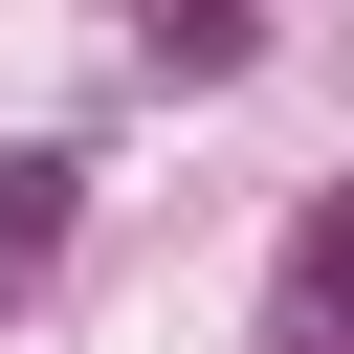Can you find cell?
<instances>
[{
	"label": "cell",
	"mask_w": 354,
	"mask_h": 354,
	"mask_svg": "<svg viewBox=\"0 0 354 354\" xmlns=\"http://www.w3.org/2000/svg\"><path fill=\"white\" fill-rule=\"evenodd\" d=\"M266 354H354V177L266 243Z\"/></svg>",
	"instance_id": "1"
},
{
	"label": "cell",
	"mask_w": 354,
	"mask_h": 354,
	"mask_svg": "<svg viewBox=\"0 0 354 354\" xmlns=\"http://www.w3.org/2000/svg\"><path fill=\"white\" fill-rule=\"evenodd\" d=\"M133 44H155V66H177V88H221V66H243V44H266V22H243V0H133Z\"/></svg>",
	"instance_id": "2"
},
{
	"label": "cell",
	"mask_w": 354,
	"mask_h": 354,
	"mask_svg": "<svg viewBox=\"0 0 354 354\" xmlns=\"http://www.w3.org/2000/svg\"><path fill=\"white\" fill-rule=\"evenodd\" d=\"M22 243H66V155H0V266Z\"/></svg>",
	"instance_id": "3"
}]
</instances>
